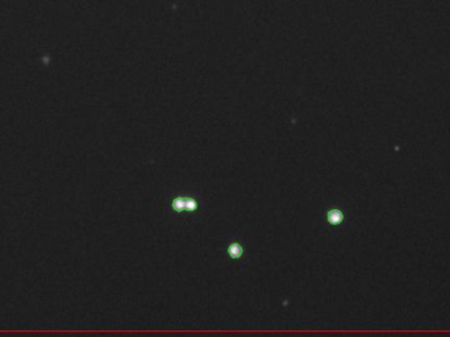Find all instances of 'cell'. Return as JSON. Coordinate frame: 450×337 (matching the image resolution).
I'll use <instances>...</instances> for the list:
<instances>
[{
	"instance_id": "cell-1",
	"label": "cell",
	"mask_w": 450,
	"mask_h": 337,
	"mask_svg": "<svg viewBox=\"0 0 450 337\" xmlns=\"http://www.w3.org/2000/svg\"><path fill=\"white\" fill-rule=\"evenodd\" d=\"M165 215L199 216L206 212V202L198 190H168L164 194Z\"/></svg>"
},
{
	"instance_id": "cell-2",
	"label": "cell",
	"mask_w": 450,
	"mask_h": 337,
	"mask_svg": "<svg viewBox=\"0 0 450 337\" xmlns=\"http://www.w3.org/2000/svg\"><path fill=\"white\" fill-rule=\"evenodd\" d=\"M225 252H227L228 260L231 262V265H235L236 269H240L242 262H244L245 254H246V249L242 241L238 237H232L229 239L225 245Z\"/></svg>"
},
{
	"instance_id": "cell-3",
	"label": "cell",
	"mask_w": 450,
	"mask_h": 337,
	"mask_svg": "<svg viewBox=\"0 0 450 337\" xmlns=\"http://www.w3.org/2000/svg\"><path fill=\"white\" fill-rule=\"evenodd\" d=\"M325 220L329 227H340L345 221V212L340 207H331L325 212Z\"/></svg>"
}]
</instances>
